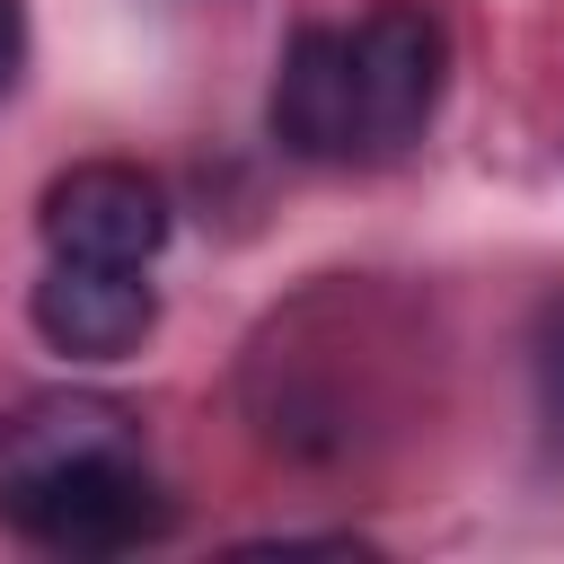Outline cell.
Masks as SVG:
<instances>
[{
	"label": "cell",
	"mask_w": 564,
	"mask_h": 564,
	"mask_svg": "<svg viewBox=\"0 0 564 564\" xmlns=\"http://www.w3.org/2000/svg\"><path fill=\"white\" fill-rule=\"evenodd\" d=\"M26 308H35V335L70 361H123L159 326V291L141 282V264H88V256H53Z\"/></svg>",
	"instance_id": "obj_4"
},
{
	"label": "cell",
	"mask_w": 564,
	"mask_h": 564,
	"mask_svg": "<svg viewBox=\"0 0 564 564\" xmlns=\"http://www.w3.org/2000/svg\"><path fill=\"white\" fill-rule=\"evenodd\" d=\"M0 520L44 555H132L176 502L141 458V414L97 388H44L0 414Z\"/></svg>",
	"instance_id": "obj_1"
},
{
	"label": "cell",
	"mask_w": 564,
	"mask_h": 564,
	"mask_svg": "<svg viewBox=\"0 0 564 564\" xmlns=\"http://www.w3.org/2000/svg\"><path fill=\"white\" fill-rule=\"evenodd\" d=\"M352 44V115H361V159H397L423 141L449 88V26L423 0H379L370 18L344 26Z\"/></svg>",
	"instance_id": "obj_2"
},
{
	"label": "cell",
	"mask_w": 564,
	"mask_h": 564,
	"mask_svg": "<svg viewBox=\"0 0 564 564\" xmlns=\"http://www.w3.org/2000/svg\"><path fill=\"white\" fill-rule=\"evenodd\" d=\"M18 53H26V0H0V88L18 79Z\"/></svg>",
	"instance_id": "obj_7"
},
{
	"label": "cell",
	"mask_w": 564,
	"mask_h": 564,
	"mask_svg": "<svg viewBox=\"0 0 564 564\" xmlns=\"http://www.w3.org/2000/svg\"><path fill=\"white\" fill-rule=\"evenodd\" d=\"M529 388H538V441H546V458L564 467V291L538 308V326H529Z\"/></svg>",
	"instance_id": "obj_6"
},
{
	"label": "cell",
	"mask_w": 564,
	"mask_h": 564,
	"mask_svg": "<svg viewBox=\"0 0 564 564\" xmlns=\"http://www.w3.org/2000/svg\"><path fill=\"white\" fill-rule=\"evenodd\" d=\"M44 247L53 256H88V264H150L176 229L167 212V185L150 167H123V159H88V167H62L44 185Z\"/></svg>",
	"instance_id": "obj_3"
},
{
	"label": "cell",
	"mask_w": 564,
	"mask_h": 564,
	"mask_svg": "<svg viewBox=\"0 0 564 564\" xmlns=\"http://www.w3.org/2000/svg\"><path fill=\"white\" fill-rule=\"evenodd\" d=\"M273 141L291 159H317V167H352L361 159V115H352V44L344 26H300L282 44V70H273Z\"/></svg>",
	"instance_id": "obj_5"
}]
</instances>
